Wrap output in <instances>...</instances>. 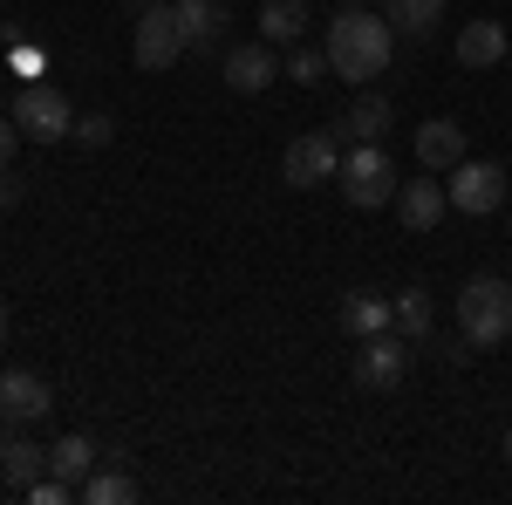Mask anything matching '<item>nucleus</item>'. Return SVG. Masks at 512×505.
<instances>
[{
	"label": "nucleus",
	"mask_w": 512,
	"mask_h": 505,
	"mask_svg": "<svg viewBox=\"0 0 512 505\" xmlns=\"http://www.w3.org/2000/svg\"><path fill=\"white\" fill-rule=\"evenodd\" d=\"M451 205L465 212V219H485V212H499L506 205V164H492V157H465V164H451Z\"/></svg>",
	"instance_id": "423d86ee"
},
{
	"label": "nucleus",
	"mask_w": 512,
	"mask_h": 505,
	"mask_svg": "<svg viewBox=\"0 0 512 505\" xmlns=\"http://www.w3.org/2000/svg\"><path fill=\"white\" fill-rule=\"evenodd\" d=\"M96 458H103V451H96L82 430H69V437L48 451V478H62V485H76V492H82V478L96 471Z\"/></svg>",
	"instance_id": "a211bd4d"
},
{
	"label": "nucleus",
	"mask_w": 512,
	"mask_h": 505,
	"mask_svg": "<svg viewBox=\"0 0 512 505\" xmlns=\"http://www.w3.org/2000/svg\"><path fill=\"white\" fill-rule=\"evenodd\" d=\"M0 478H7L14 492H28L35 478H48V451H41L35 437H7V444H0Z\"/></svg>",
	"instance_id": "f3484780"
},
{
	"label": "nucleus",
	"mask_w": 512,
	"mask_h": 505,
	"mask_svg": "<svg viewBox=\"0 0 512 505\" xmlns=\"http://www.w3.org/2000/svg\"><path fill=\"white\" fill-rule=\"evenodd\" d=\"M130 55H137V69H171L178 55H185V35H178V0L171 7H151V14H137V28H130Z\"/></svg>",
	"instance_id": "6e6552de"
},
{
	"label": "nucleus",
	"mask_w": 512,
	"mask_h": 505,
	"mask_svg": "<svg viewBox=\"0 0 512 505\" xmlns=\"http://www.w3.org/2000/svg\"><path fill=\"white\" fill-rule=\"evenodd\" d=\"M274 41H239L233 55H226V82H233L239 96H260L267 82H274Z\"/></svg>",
	"instance_id": "ddd939ff"
},
{
	"label": "nucleus",
	"mask_w": 512,
	"mask_h": 505,
	"mask_svg": "<svg viewBox=\"0 0 512 505\" xmlns=\"http://www.w3.org/2000/svg\"><path fill=\"white\" fill-rule=\"evenodd\" d=\"M506 335H512V280L472 273L458 287V342L465 349H499Z\"/></svg>",
	"instance_id": "f03ea898"
},
{
	"label": "nucleus",
	"mask_w": 512,
	"mask_h": 505,
	"mask_svg": "<svg viewBox=\"0 0 512 505\" xmlns=\"http://www.w3.org/2000/svg\"><path fill=\"white\" fill-rule=\"evenodd\" d=\"M7 328H14V321H7V301H0V349H7Z\"/></svg>",
	"instance_id": "c85d7f7f"
},
{
	"label": "nucleus",
	"mask_w": 512,
	"mask_h": 505,
	"mask_svg": "<svg viewBox=\"0 0 512 505\" xmlns=\"http://www.w3.org/2000/svg\"><path fill=\"white\" fill-rule=\"evenodd\" d=\"M342 192H349L355 212H376V205H390L396 198V157L383 151V144H349V157H342Z\"/></svg>",
	"instance_id": "7ed1b4c3"
},
{
	"label": "nucleus",
	"mask_w": 512,
	"mask_h": 505,
	"mask_svg": "<svg viewBox=\"0 0 512 505\" xmlns=\"http://www.w3.org/2000/svg\"><path fill=\"white\" fill-rule=\"evenodd\" d=\"M14 198H21V178H14V171H7V164H0V212H7V205H14Z\"/></svg>",
	"instance_id": "a878e982"
},
{
	"label": "nucleus",
	"mask_w": 512,
	"mask_h": 505,
	"mask_svg": "<svg viewBox=\"0 0 512 505\" xmlns=\"http://www.w3.org/2000/svg\"><path fill=\"white\" fill-rule=\"evenodd\" d=\"M14 144H21V123H7V117H0V164L14 157Z\"/></svg>",
	"instance_id": "bb28decb"
},
{
	"label": "nucleus",
	"mask_w": 512,
	"mask_h": 505,
	"mask_svg": "<svg viewBox=\"0 0 512 505\" xmlns=\"http://www.w3.org/2000/svg\"><path fill=\"white\" fill-rule=\"evenodd\" d=\"M301 28H308V0H267L260 7V41L287 48V41H301Z\"/></svg>",
	"instance_id": "aec40b11"
},
{
	"label": "nucleus",
	"mask_w": 512,
	"mask_h": 505,
	"mask_svg": "<svg viewBox=\"0 0 512 505\" xmlns=\"http://www.w3.org/2000/svg\"><path fill=\"white\" fill-rule=\"evenodd\" d=\"M396 219H403V226H410V233H431L437 219H444V212H451V192H444V185H437L431 171H417V178H403V185H396Z\"/></svg>",
	"instance_id": "9d476101"
},
{
	"label": "nucleus",
	"mask_w": 512,
	"mask_h": 505,
	"mask_svg": "<svg viewBox=\"0 0 512 505\" xmlns=\"http://www.w3.org/2000/svg\"><path fill=\"white\" fill-rule=\"evenodd\" d=\"M14 123H21L28 144H62V137H76V103L55 82H28L14 96Z\"/></svg>",
	"instance_id": "20e7f679"
},
{
	"label": "nucleus",
	"mask_w": 512,
	"mask_h": 505,
	"mask_svg": "<svg viewBox=\"0 0 512 505\" xmlns=\"http://www.w3.org/2000/svg\"><path fill=\"white\" fill-rule=\"evenodd\" d=\"M390 96H376V89H369V96H355L349 110H342V117H335V137H349V144H383V130H390Z\"/></svg>",
	"instance_id": "4468645a"
},
{
	"label": "nucleus",
	"mask_w": 512,
	"mask_h": 505,
	"mask_svg": "<svg viewBox=\"0 0 512 505\" xmlns=\"http://www.w3.org/2000/svg\"><path fill=\"white\" fill-rule=\"evenodd\" d=\"M82 505H123V499H137V478H130V471H89V478H82V492H76Z\"/></svg>",
	"instance_id": "4be33fe9"
},
{
	"label": "nucleus",
	"mask_w": 512,
	"mask_h": 505,
	"mask_svg": "<svg viewBox=\"0 0 512 505\" xmlns=\"http://www.w3.org/2000/svg\"><path fill=\"white\" fill-rule=\"evenodd\" d=\"M48 410H55V389L41 383L35 369H0V417H7V430L41 424Z\"/></svg>",
	"instance_id": "1a4fd4ad"
},
{
	"label": "nucleus",
	"mask_w": 512,
	"mask_h": 505,
	"mask_svg": "<svg viewBox=\"0 0 512 505\" xmlns=\"http://www.w3.org/2000/svg\"><path fill=\"white\" fill-rule=\"evenodd\" d=\"M383 328H396V301H383V294H349L342 301V335L349 342H369Z\"/></svg>",
	"instance_id": "dca6fc26"
},
{
	"label": "nucleus",
	"mask_w": 512,
	"mask_h": 505,
	"mask_svg": "<svg viewBox=\"0 0 512 505\" xmlns=\"http://www.w3.org/2000/svg\"><path fill=\"white\" fill-rule=\"evenodd\" d=\"M130 14H151V7H171V0H123Z\"/></svg>",
	"instance_id": "cd10ccee"
},
{
	"label": "nucleus",
	"mask_w": 512,
	"mask_h": 505,
	"mask_svg": "<svg viewBox=\"0 0 512 505\" xmlns=\"http://www.w3.org/2000/svg\"><path fill=\"white\" fill-rule=\"evenodd\" d=\"M287 76H294V82H321V76H328V55H315V48H294V55H287Z\"/></svg>",
	"instance_id": "b1692460"
},
{
	"label": "nucleus",
	"mask_w": 512,
	"mask_h": 505,
	"mask_svg": "<svg viewBox=\"0 0 512 505\" xmlns=\"http://www.w3.org/2000/svg\"><path fill=\"white\" fill-rule=\"evenodd\" d=\"M0 444H7V417H0Z\"/></svg>",
	"instance_id": "c756f323"
},
{
	"label": "nucleus",
	"mask_w": 512,
	"mask_h": 505,
	"mask_svg": "<svg viewBox=\"0 0 512 505\" xmlns=\"http://www.w3.org/2000/svg\"><path fill=\"white\" fill-rule=\"evenodd\" d=\"M390 48H396V28L390 14H369V7H342L335 21H328V76L342 82H376L390 69Z\"/></svg>",
	"instance_id": "f257e3e1"
},
{
	"label": "nucleus",
	"mask_w": 512,
	"mask_h": 505,
	"mask_svg": "<svg viewBox=\"0 0 512 505\" xmlns=\"http://www.w3.org/2000/svg\"><path fill=\"white\" fill-rule=\"evenodd\" d=\"M506 55H512L506 21H465L458 28V69H499Z\"/></svg>",
	"instance_id": "f8f14e48"
},
{
	"label": "nucleus",
	"mask_w": 512,
	"mask_h": 505,
	"mask_svg": "<svg viewBox=\"0 0 512 505\" xmlns=\"http://www.w3.org/2000/svg\"><path fill=\"white\" fill-rule=\"evenodd\" d=\"M226 28H233V7L226 0H178V35H185V48H219Z\"/></svg>",
	"instance_id": "9b49d317"
},
{
	"label": "nucleus",
	"mask_w": 512,
	"mask_h": 505,
	"mask_svg": "<svg viewBox=\"0 0 512 505\" xmlns=\"http://www.w3.org/2000/svg\"><path fill=\"white\" fill-rule=\"evenodd\" d=\"M444 7H451V0H390V28H403L410 41H424L437 21H444Z\"/></svg>",
	"instance_id": "412c9836"
},
{
	"label": "nucleus",
	"mask_w": 512,
	"mask_h": 505,
	"mask_svg": "<svg viewBox=\"0 0 512 505\" xmlns=\"http://www.w3.org/2000/svg\"><path fill=\"white\" fill-rule=\"evenodd\" d=\"M417 164L424 171H451V164H465V130L451 117H431L417 130Z\"/></svg>",
	"instance_id": "2eb2a0df"
},
{
	"label": "nucleus",
	"mask_w": 512,
	"mask_h": 505,
	"mask_svg": "<svg viewBox=\"0 0 512 505\" xmlns=\"http://www.w3.org/2000/svg\"><path fill=\"white\" fill-rule=\"evenodd\" d=\"M396 335H403V342H431L437 335V301L424 287H403V294H396Z\"/></svg>",
	"instance_id": "6ab92c4d"
},
{
	"label": "nucleus",
	"mask_w": 512,
	"mask_h": 505,
	"mask_svg": "<svg viewBox=\"0 0 512 505\" xmlns=\"http://www.w3.org/2000/svg\"><path fill=\"white\" fill-rule=\"evenodd\" d=\"M280 171H287V185H294V192L328 185V178L342 171V137H335V123H328V130H308V137H294L287 157H280Z\"/></svg>",
	"instance_id": "0eeeda50"
},
{
	"label": "nucleus",
	"mask_w": 512,
	"mask_h": 505,
	"mask_svg": "<svg viewBox=\"0 0 512 505\" xmlns=\"http://www.w3.org/2000/svg\"><path fill=\"white\" fill-rule=\"evenodd\" d=\"M110 137H117V123L103 117V110H89V117H76V144H82V151H103Z\"/></svg>",
	"instance_id": "5701e85b"
},
{
	"label": "nucleus",
	"mask_w": 512,
	"mask_h": 505,
	"mask_svg": "<svg viewBox=\"0 0 512 505\" xmlns=\"http://www.w3.org/2000/svg\"><path fill=\"white\" fill-rule=\"evenodd\" d=\"M506 458H512V430H506Z\"/></svg>",
	"instance_id": "7c9ffc66"
},
{
	"label": "nucleus",
	"mask_w": 512,
	"mask_h": 505,
	"mask_svg": "<svg viewBox=\"0 0 512 505\" xmlns=\"http://www.w3.org/2000/svg\"><path fill=\"white\" fill-rule=\"evenodd\" d=\"M21 499H35V505H62V499H76V485H62V478H35Z\"/></svg>",
	"instance_id": "393cba45"
},
{
	"label": "nucleus",
	"mask_w": 512,
	"mask_h": 505,
	"mask_svg": "<svg viewBox=\"0 0 512 505\" xmlns=\"http://www.w3.org/2000/svg\"><path fill=\"white\" fill-rule=\"evenodd\" d=\"M403 369H410V342H403L396 328L369 335V342H355V362H349L355 389H369V396H390V389L403 383Z\"/></svg>",
	"instance_id": "39448f33"
}]
</instances>
